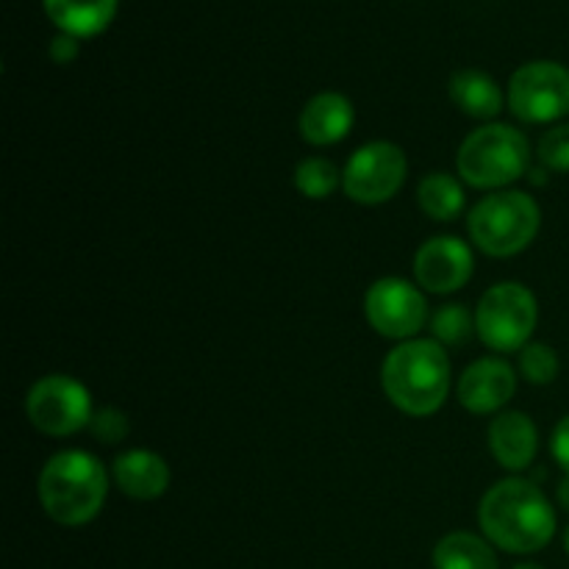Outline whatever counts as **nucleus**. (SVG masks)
I'll return each instance as SVG.
<instances>
[{
	"label": "nucleus",
	"instance_id": "f257e3e1",
	"mask_svg": "<svg viewBox=\"0 0 569 569\" xmlns=\"http://www.w3.org/2000/svg\"><path fill=\"white\" fill-rule=\"evenodd\" d=\"M478 526L495 548L528 556L553 542L556 509L533 481L506 478L481 498Z\"/></svg>",
	"mask_w": 569,
	"mask_h": 569
},
{
	"label": "nucleus",
	"instance_id": "f03ea898",
	"mask_svg": "<svg viewBox=\"0 0 569 569\" xmlns=\"http://www.w3.org/2000/svg\"><path fill=\"white\" fill-rule=\"evenodd\" d=\"M389 403L409 417H431L450 392V359L437 339H409L389 350L381 367Z\"/></svg>",
	"mask_w": 569,
	"mask_h": 569
},
{
	"label": "nucleus",
	"instance_id": "7ed1b4c3",
	"mask_svg": "<svg viewBox=\"0 0 569 569\" xmlns=\"http://www.w3.org/2000/svg\"><path fill=\"white\" fill-rule=\"evenodd\" d=\"M37 495L50 520L67 528H81L103 509L109 470L87 450H61L39 472Z\"/></svg>",
	"mask_w": 569,
	"mask_h": 569
},
{
	"label": "nucleus",
	"instance_id": "20e7f679",
	"mask_svg": "<svg viewBox=\"0 0 569 569\" xmlns=\"http://www.w3.org/2000/svg\"><path fill=\"white\" fill-rule=\"evenodd\" d=\"M459 178L472 189H500L531 170V144L526 133L503 122L476 128L456 156Z\"/></svg>",
	"mask_w": 569,
	"mask_h": 569
},
{
	"label": "nucleus",
	"instance_id": "39448f33",
	"mask_svg": "<svg viewBox=\"0 0 569 569\" xmlns=\"http://www.w3.org/2000/svg\"><path fill=\"white\" fill-rule=\"evenodd\" d=\"M542 228V209L526 192L503 189L478 200L467 217V231L476 248L492 259L522 253Z\"/></svg>",
	"mask_w": 569,
	"mask_h": 569
},
{
	"label": "nucleus",
	"instance_id": "423d86ee",
	"mask_svg": "<svg viewBox=\"0 0 569 569\" xmlns=\"http://www.w3.org/2000/svg\"><path fill=\"white\" fill-rule=\"evenodd\" d=\"M539 322V303L517 281L495 283L476 306L478 339L495 353H520L531 342Z\"/></svg>",
	"mask_w": 569,
	"mask_h": 569
},
{
	"label": "nucleus",
	"instance_id": "0eeeda50",
	"mask_svg": "<svg viewBox=\"0 0 569 569\" xmlns=\"http://www.w3.org/2000/svg\"><path fill=\"white\" fill-rule=\"evenodd\" d=\"M506 103L511 114L528 126L565 120L569 114V70L559 61H528L511 76Z\"/></svg>",
	"mask_w": 569,
	"mask_h": 569
},
{
	"label": "nucleus",
	"instance_id": "6e6552de",
	"mask_svg": "<svg viewBox=\"0 0 569 569\" xmlns=\"http://www.w3.org/2000/svg\"><path fill=\"white\" fill-rule=\"evenodd\" d=\"M26 415L39 433L72 437L92 426V395L70 376H44L28 389Z\"/></svg>",
	"mask_w": 569,
	"mask_h": 569
},
{
	"label": "nucleus",
	"instance_id": "1a4fd4ad",
	"mask_svg": "<svg viewBox=\"0 0 569 569\" xmlns=\"http://www.w3.org/2000/svg\"><path fill=\"white\" fill-rule=\"evenodd\" d=\"M409 176V161L403 148L378 139L356 150L342 170V189L353 203L381 206L389 203L403 189Z\"/></svg>",
	"mask_w": 569,
	"mask_h": 569
},
{
	"label": "nucleus",
	"instance_id": "9d476101",
	"mask_svg": "<svg viewBox=\"0 0 569 569\" xmlns=\"http://www.w3.org/2000/svg\"><path fill=\"white\" fill-rule=\"evenodd\" d=\"M365 315L381 337L409 342L428 322V303L417 283L406 278H381L367 289Z\"/></svg>",
	"mask_w": 569,
	"mask_h": 569
},
{
	"label": "nucleus",
	"instance_id": "9b49d317",
	"mask_svg": "<svg viewBox=\"0 0 569 569\" xmlns=\"http://www.w3.org/2000/svg\"><path fill=\"white\" fill-rule=\"evenodd\" d=\"M476 272V256L459 237H433L415 253V281L426 292L453 295Z\"/></svg>",
	"mask_w": 569,
	"mask_h": 569
},
{
	"label": "nucleus",
	"instance_id": "f8f14e48",
	"mask_svg": "<svg viewBox=\"0 0 569 569\" xmlns=\"http://www.w3.org/2000/svg\"><path fill=\"white\" fill-rule=\"evenodd\" d=\"M517 392V372L509 361L495 359H478L461 372L459 387H456V398H459L461 409L472 411V415H495L503 409Z\"/></svg>",
	"mask_w": 569,
	"mask_h": 569
},
{
	"label": "nucleus",
	"instance_id": "ddd939ff",
	"mask_svg": "<svg viewBox=\"0 0 569 569\" xmlns=\"http://www.w3.org/2000/svg\"><path fill=\"white\" fill-rule=\"evenodd\" d=\"M489 450L503 470H528L537 459L539 431L526 411H500L489 422Z\"/></svg>",
	"mask_w": 569,
	"mask_h": 569
},
{
	"label": "nucleus",
	"instance_id": "4468645a",
	"mask_svg": "<svg viewBox=\"0 0 569 569\" xmlns=\"http://www.w3.org/2000/svg\"><path fill=\"white\" fill-rule=\"evenodd\" d=\"M353 120V103L342 92H320L300 111V137L315 148H328L348 137Z\"/></svg>",
	"mask_w": 569,
	"mask_h": 569
},
{
	"label": "nucleus",
	"instance_id": "2eb2a0df",
	"mask_svg": "<svg viewBox=\"0 0 569 569\" xmlns=\"http://www.w3.org/2000/svg\"><path fill=\"white\" fill-rule=\"evenodd\" d=\"M117 489L133 500H156L170 489V467L153 450H128L111 465Z\"/></svg>",
	"mask_w": 569,
	"mask_h": 569
},
{
	"label": "nucleus",
	"instance_id": "dca6fc26",
	"mask_svg": "<svg viewBox=\"0 0 569 569\" xmlns=\"http://www.w3.org/2000/svg\"><path fill=\"white\" fill-rule=\"evenodd\" d=\"M42 6L61 33L92 39L111 26L120 0H42Z\"/></svg>",
	"mask_w": 569,
	"mask_h": 569
},
{
	"label": "nucleus",
	"instance_id": "f3484780",
	"mask_svg": "<svg viewBox=\"0 0 569 569\" xmlns=\"http://www.w3.org/2000/svg\"><path fill=\"white\" fill-rule=\"evenodd\" d=\"M450 100L461 114L472 120H495L503 111L506 98L489 72L483 70H459L450 78Z\"/></svg>",
	"mask_w": 569,
	"mask_h": 569
},
{
	"label": "nucleus",
	"instance_id": "a211bd4d",
	"mask_svg": "<svg viewBox=\"0 0 569 569\" xmlns=\"http://www.w3.org/2000/svg\"><path fill=\"white\" fill-rule=\"evenodd\" d=\"M433 569H498V556L487 537L453 531L433 548Z\"/></svg>",
	"mask_w": 569,
	"mask_h": 569
},
{
	"label": "nucleus",
	"instance_id": "6ab92c4d",
	"mask_svg": "<svg viewBox=\"0 0 569 569\" xmlns=\"http://www.w3.org/2000/svg\"><path fill=\"white\" fill-rule=\"evenodd\" d=\"M417 203L433 222H453L465 211V187L448 172H428L417 187Z\"/></svg>",
	"mask_w": 569,
	"mask_h": 569
},
{
	"label": "nucleus",
	"instance_id": "aec40b11",
	"mask_svg": "<svg viewBox=\"0 0 569 569\" xmlns=\"http://www.w3.org/2000/svg\"><path fill=\"white\" fill-rule=\"evenodd\" d=\"M342 183V172L333 164L331 159H322V156H309V159L300 161L295 167V187L303 198L311 200H326L337 192V187Z\"/></svg>",
	"mask_w": 569,
	"mask_h": 569
},
{
	"label": "nucleus",
	"instance_id": "412c9836",
	"mask_svg": "<svg viewBox=\"0 0 569 569\" xmlns=\"http://www.w3.org/2000/svg\"><path fill=\"white\" fill-rule=\"evenodd\" d=\"M431 331L442 348H461L478 337L476 315L465 303H448L431 317Z\"/></svg>",
	"mask_w": 569,
	"mask_h": 569
},
{
	"label": "nucleus",
	"instance_id": "4be33fe9",
	"mask_svg": "<svg viewBox=\"0 0 569 569\" xmlns=\"http://www.w3.org/2000/svg\"><path fill=\"white\" fill-rule=\"evenodd\" d=\"M561 361L550 345L545 342H528L520 350V376L528 383H537V387H548L559 378Z\"/></svg>",
	"mask_w": 569,
	"mask_h": 569
},
{
	"label": "nucleus",
	"instance_id": "5701e85b",
	"mask_svg": "<svg viewBox=\"0 0 569 569\" xmlns=\"http://www.w3.org/2000/svg\"><path fill=\"white\" fill-rule=\"evenodd\" d=\"M539 164L550 172H569V122L556 126L539 139Z\"/></svg>",
	"mask_w": 569,
	"mask_h": 569
},
{
	"label": "nucleus",
	"instance_id": "b1692460",
	"mask_svg": "<svg viewBox=\"0 0 569 569\" xmlns=\"http://www.w3.org/2000/svg\"><path fill=\"white\" fill-rule=\"evenodd\" d=\"M89 431L94 433L100 445H120L128 437V431H131V426H128V417L120 409H100L92 417Z\"/></svg>",
	"mask_w": 569,
	"mask_h": 569
},
{
	"label": "nucleus",
	"instance_id": "393cba45",
	"mask_svg": "<svg viewBox=\"0 0 569 569\" xmlns=\"http://www.w3.org/2000/svg\"><path fill=\"white\" fill-rule=\"evenodd\" d=\"M48 53L56 64H72V61L78 59V53H81V39L59 31L53 39H50Z\"/></svg>",
	"mask_w": 569,
	"mask_h": 569
},
{
	"label": "nucleus",
	"instance_id": "a878e982",
	"mask_svg": "<svg viewBox=\"0 0 569 569\" xmlns=\"http://www.w3.org/2000/svg\"><path fill=\"white\" fill-rule=\"evenodd\" d=\"M550 453H553L556 465L569 476V415L556 426L553 437H550Z\"/></svg>",
	"mask_w": 569,
	"mask_h": 569
},
{
	"label": "nucleus",
	"instance_id": "bb28decb",
	"mask_svg": "<svg viewBox=\"0 0 569 569\" xmlns=\"http://www.w3.org/2000/svg\"><path fill=\"white\" fill-rule=\"evenodd\" d=\"M559 503L569 511V476L561 478V483H559Z\"/></svg>",
	"mask_w": 569,
	"mask_h": 569
},
{
	"label": "nucleus",
	"instance_id": "cd10ccee",
	"mask_svg": "<svg viewBox=\"0 0 569 569\" xmlns=\"http://www.w3.org/2000/svg\"><path fill=\"white\" fill-rule=\"evenodd\" d=\"M511 569H545L542 565H533V561H522V565L511 567Z\"/></svg>",
	"mask_w": 569,
	"mask_h": 569
},
{
	"label": "nucleus",
	"instance_id": "c85d7f7f",
	"mask_svg": "<svg viewBox=\"0 0 569 569\" xmlns=\"http://www.w3.org/2000/svg\"><path fill=\"white\" fill-rule=\"evenodd\" d=\"M565 550L569 553V528L565 531Z\"/></svg>",
	"mask_w": 569,
	"mask_h": 569
}]
</instances>
